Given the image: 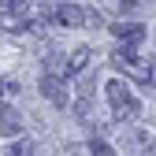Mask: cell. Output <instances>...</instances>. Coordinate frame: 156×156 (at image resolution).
I'll return each mask as SVG.
<instances>
[{
  "label": "cell",
  "instance_id": "1",
  "mask_svg": "<svg viewBox=\"0 0 156 156\" xmlns=\"http://www.w3.org/2000/svg\"><path fill=\"white\" fill-rule=\"evenodd\" d=\"M104 97H108V104H112V115L119 123H130V119H138V97H134V89L123 82V78H112V82H104Z\"/></svg>",
  "mask_w": 156,
  "mask_h": 156
},
{
  "label": "cell",
  "instance_id": "2",
  "mask_svg": "<svg viewBox=\"0 0 156 156\" xmlns=\"http://www.w3.org/2000/svg\"><path fill=\"white\" fill-rule=\"evenodd\" d=\"M52 23H60V26H97L101 23V11H89L82 4H56L48 11Z\"/></svg>",
  "mask_w": 156,
  "mask_h": 156
},
{
  "label": "cell",
  "instance_id": "3",
  "mask_svg": "<svg viewBox=\"0 0 156 156\" xmlns=\"http://www.w3.org/2000/svg\"><path fill=\"white\" fill-rule=\"evenodd\" d=\"M112 67L123 71V74H130V78H138V82H149V74H152V67L134 56V48H115L112 52Z\"/></svg>",
  "mask_w": 156,
  "mask_h": 156
},
{
  "label": "cell",
  "instance_id": "4",
  "mask_svg": "<svg viewBox=\"0 0 156 156\" xmlns=\"http://www.w3.org/2000/svg\"><path fill=\"white\" fill-rule=\"evenodd\" d=\"M41 93L48 97V104H56V108H67V104H71L67 78H60V74H45V78H41Z\"/></svg>",
  "mask_w": 156,
  "mask_h": 156
},
{
  "label": "cell",
  "instance_id": "5",
  "mask_svg": "<svg viewBox=\"0 0 156 156\" xmlns=\"http://www.w3.org/2000/svg\"><path fill=\"white\" fill-rule=\"evenodd\" d=\"M126 145L134 149V152H141V156H152L156 152V138L149 130H141V126H130L126 130Z\"/></svg>",
  "mask_w": 156,
  "mask_h": 156
},
{
  "label": "cell",
  "instance_id": "6",
  "mask_svg": "<svg viewBox=\"0 0 156 156\" xmlns=\"http://www.w3.org/2000/svg\"><path fill=\"white\" fill-rule=\"evenodd\" d=\"M0 134H4V138H19V134H23V115L8 101H4V112H0Z\"/></svg>",
  "mask_w": 156,
  "mask_h": 156
},
{
  "label": "cell",
  "instance_id": "7",
  "mask_svg": "<svg viewBox=\"0 0 156 156\" xmlns=\"http://www.w3.org/2000/svg\"><path fill=\"white\" fill-rule=\"evenodd\" d=\"M112 34L119 37L126 48H134V45L145 37V26H141V23H115V26H112Z\"/></svg>",
  "mask_w": 156,
  "mask_h": 156
},
{
  "label": "cell",
  "instance_id": "8",
  "mask_svg": "<svg viewBox=\"0 0 156 156\" xmlns=\"http://www.w3.org/2000/svg\"><path fill=\"white\" fill-rule=\"evenodd\" d=\"M89 48H74L71 56H67V78H82L86 74V63H89Z\"/></svg>",
  "mask_w": 156,
  "mask_h": 156
},
{
  "label": "cell",
  "instance_id": "9",
  "mask_svg": "<svg viewBox=\"0 0 156 156\" xmlns=\"http://www.w3.org/2000/svg\"><path fill=\"white\" fill-rule=\"evenodd\" d=\"M104 11H112V15H134L138 4H134V0H104Z\"/></svg>",
  "mask_w": 156,
  "mask_h": 156
},
{
  "label": "cell",
  "instance_id": "10",
  "mask_svg": "<svg viewBox=\"0 0 156 156\" xmlns=\"http://www.w3.org/2000/svg\"><path fill=\"white\" fill-rule=\"evenodd\" d=\"M30 11V0H4V19H23Z\"/></svg>",
  "mask_w": 156,
  "mask_h": 156
},
{
  "label": "cell",
  "instance_id": "11",
  "mask_svg": "<svg viewBox=\"0 0 156 156\" xmlns=\"http://www.w3.org/2000/svg\"><path fill=\"white\" fill-rule=\"evenodd\" d=\"M8 152H11V156H34V141H26V138H23V141H15Z\"/></svg>",
  "mask_w": 156,
  "mask_h": 156
},
{
  "label": "cell",
  "instance_id": "12",
  "mask_svg": "<svg viewBox=\"0 0 156 156\" xmlns=\"http://www.w3.org/2000/svg\"><path fill=\"white\" fill-rule=\"evenodd\" d=\"M89 152H93V156H112V145L101 141V138H93V141H89Z\"/></svg>",
  "mask_w": 156,
  "mask_h": 156
},
{
  "label": "cell",
  "instance_id": "13",
  "mask_svg": "<svg viewBox=\"0 0 156 156\" xmlns=\"http://www.w3.org/2000/svg\"><path fill=\"white\" fill-rule=\"evenodd\" d=\"M149 86H152V89H156V71H152V74H149Z\"/></svg>",
  "mask_w": 156,
  "mask_h": 156
},
{
  "label": "cell",
  "instance_id": "14",
  "mask_svg": "<svg viewBox=\"0 0 156 156\" xmlns=\"http://www.w3.org/2000/svg\"><path fill=\"white\" fill-rule=\"evenodd\" d=\"M4 156H11V152H8V149H4Z\"/></svg>",
  "mask_w": 156,
  "mask_h": 156
}]
</instances>
